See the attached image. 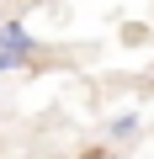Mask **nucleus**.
Segmentation results:
<instances>
[{
    "label": "nucleus",
    "mask_w": 154,
    "mask_h": 159,
    "mask_svg": "<svg viewBox=\"0 0 154 159\" xmlns=\"http://www.w3.org/2000/svg\"><path fill=\"white\" fill-rule=\"evenodd\" d=\"M27 58H32V53H21V48H6V53H0V74H11V69H27Z\"/></svg>",
    "instance_id": "obj_3"
},
{
    "label": "nucleus",
    "mask_w": 154,
    "mask_h": 159,
    "mask_svg": "<svg viewBox=\"0 0 154 159\" xmlns=\"http://www.w3.org/2000/svg\"><path fill=\"white\" fill-rule=\"evenodd\" d=\"M128 133H138V111H117L106 122V138H128Z\"/></svg>",
    "instance_id": "obj_2"
},
{
    "label": "nucleus",
    "mask_w": 154,
    "mask_h": 159,
    "mask_svg": "<svg viewBox=\"0 0 154 159\" xmlns=\"http://www.w3.org/2000/svg\"><path fill=\"white\" fill-rule=\"evenodd\" d=\"M6 48H21V53L37 48L32 32H27V21H6V16H0V53H6Z\"/></svg>",
    "instance_id": "obj_1"
}]
</instances>
